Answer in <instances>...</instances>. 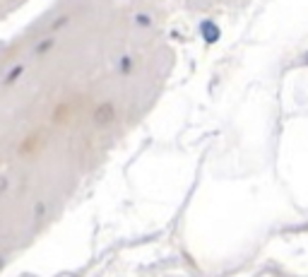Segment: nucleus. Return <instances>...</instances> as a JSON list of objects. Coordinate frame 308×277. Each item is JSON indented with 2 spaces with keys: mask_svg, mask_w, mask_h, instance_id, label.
Here are the masks:
<instances>
[{
  "mask_svg": "<svg viewBox=\"0 0 308 277\" xmlns=\"http://www.w3.org/2000/svg\"><path fill=\"white\" fill-rule=\"evenodd\" d=\"M202 34H205V41H217V39H219V29H217L212 22L202 24Z\"/></svg>",
  "mask_w": 308,
  "mask_h": 277,
  "instance_id": "nucleus-2",
  "label": "nucleus"
},
{
  "mask_svg": "<svg viewBox=\"0 0 308 277\" xmlns=\"http://www.w3.org/2000/svg\"><path fill=\"white\" fill-rule=\"evenodd\" d=\"M113 118H116V109H113V104H101L99 109H97V113H94L97 125H109V123H113Z\"/></svg>",
  "mask_w": 308,
  "mask_h": 277,
  "instance_id": "nucleus-1",
  "label": "nucleus"
},
{
  "mask_svg": "<svg viewBox=\"0 0 308 277\" xmlns=\"http://www.w3.org/2000/svg\"><path fill=\"white\" fill-rule=\"evenodd\" d=\"M0 267H3V260H0Z\"/></svg>",
  "mask_w": 308,
  "mask_h": 277,
  "instance_id": "nucleus-5",
  "label": "nucleus"
},
{
  "mask_svg": "<svg viewBox=\"0 0 308 277\" xmlns=\"http://www.w3.org/2000/svg\"><path fill=\"white\" fill-rule=\"evenodd\" d=\"M0 190H5V181H0Z\"/></svg>",
  "mask_w": 308,
  "mask_h": 277,
  "instance_id": "nucleus-4",
  "label": "nucleus"
},
{
  "mask_svg": "<svg viewBox=\"0 0 308 277\" xmlns=\"http://www.w3.org/2000/svg\"><path fill=\"white\" fill-rule=\"evenodd\" d=\"M17 75H22V65H20V67H15V70H12L10 75H8V82H12V80L17 78Z\"/></svg>",
  "mask_w": 308,
  "mask_h": 277,
  "instance_id": "nucleus-3",
  "label": "nucleus"
}]
</instances>
